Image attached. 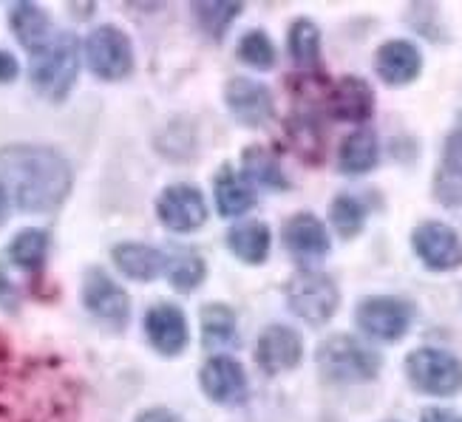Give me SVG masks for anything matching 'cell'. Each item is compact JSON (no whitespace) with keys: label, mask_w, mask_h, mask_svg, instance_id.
Here are the masks:
<instances>
[{"label":"cell","mask_w":462,"mask_h":422,"mask_svg":"<svg viewBox=\"0 0 462 422\" xmlns=\"http://www.w3.org/2000/svg\"><path fill=\"white\" fill-rule=\"evenodd\" d=\"M0 188L26 213L54 210L71 190V168L43 145H9L0 151Z\"/></svg>","instance_id":"obj_1"},{"label":"cell","mask_w":462,"mask_h":422,"mask_svg":"<svg viewBox=\"0 0 462 422\" xmlns=\"http://www.w3.org/2000/svg\"><path fill=\"white\" fill-rule=\"evenodd\" d=\"M77 69H79V46L77 37L69 32L51 34L49 43L37 54H32V83L40 94L51 99H63L69 94V88L77 79Z\"/></svg>","instance_id":"obj_2"},{"label":"cell","mask_w":462,"mask_h":422,"mask_svg":"<svg viewBox=\"0 0 462 422\" xmlns=\"http://www.w3.org/2000/svg\"><path fill=\"white\" fill-rule=\"evenodd\" d=\"M318 363H320V372L329 380H340V383L372 380L380 372V357L349 335L329 337L327 344L318 349Z\"/></svg>","instance_id":"obj_3"},{"label":"cell","mask_w":462,"mask_h":422,"mask_svg":"<svg viewBox=\"0 0 462 422\" xmlns=\"http://www.w3.org/2000/svg\"><path fill=\"white\" fill-rule=\"evenodd\" d=\"M409 380L426 394L454 397L462 389V363L443 349H417L406 360Z\"/></svg>","instance_id":"obj_4"},{"label":"cell","mask_w":462,"mask_h":422,"mask_svg":"<svg viewBox=\"0 0 462 422\" xmlns=\"http://www.w3.org/2000/svg\"><path fill=\"white\" fill-rule=\"evenodd\" d=\"M287 298H290L292 312L300 320H307L310 326H324L335 315L337 300H340L335 280L324 272H298L290 280Z\"/></svg>","instance_id":"obj_5"},{"label":"cell","mask_w":462,"mask_h":422,"mask_svg":"<svg viewBox=\"0 0 462 422\" xmlns=\"http://www.w3.org/2000/svg\"><path fill=\"white\" fill-rule=\"evenodd\" d=\"M86 60L97 77L103 79L125 77L134 66L131 40L114 26H99L86 40Z\"/></svg>","instance_id":"obj_6"},{"label":"cell","mask_w":462,"mask_h":422,"mask_svg":"<svg viewBox=\"0 0 462 422\" xmlns=\"http://www.w3.org/2000/svg\"><path fill=\"white\" fill-rule=\"evenodd\" d=\"M411 307L397 298H369L357 307V324L369 337L377 340H397L411 326Z\"/></svg>","instance_id":"obj_7"},{"label":"cell","mask_w":462,"mask_h":422,"mask_svg":"<svg viewBox=\"0 0 462 422\" xmlns=\"http://www.w3.org/2000/svg\"><path fill=\"white\" fill-rule=\"evenodd\" d=\"M83 304L88 307L94 317H99L103 324L114 329L125 326L128 312H131L128 295L123 292V287L114 284V280L99 270H88L83 280Z\"/></svg>","instance_id":"obj_8"},{"label":"cell","mask_w":462,"mask_h":422,"mask_svg":"<svg viewBox=\"0 0 462 422\" xmlns=\"http://www.w3.org/2000/svg\"><path fill=\"white\" fill-rule=\"evenodd\" d=\"M414 252L420 255V261H423L426 267L431 270H454L462 264V241L459 235L439 225V221H423L414 235Z\"/></svg>","instance_id":"obj_9"},{"label":"cell","mask_w":462,"mask_h":422,"mask_svg":"<svg viewBox=\"0 0 462 422\" xmlns=\"http://www.w3.org/2000/svg\"><path fill=\"white\" fill-rule=\"evenodd\" d=\"M159 218L176 233L199 230L208 221V205L205 196L190 185H173L159 196Z\"/></svg>","instance_id":"obj_10"},{"label":"cell","mask_w":462,"mask_h":422,"mask_svg":"<svg viewBox=\"0 0 462 422\" xmlns=\"http://www.w3.org/2000/svg\"><path fill=\"white\" fill-rule=\"evenodd\" d=\"M300 335L290 326H270L258 337V366L267 374L290 372L300 363Z\"/></svg>","instance_id":"obj_11"},{"label":"cell","mask_w":462,"mask_h":422,"mask_svg":"<svg viewBox=\"0 0 462 422\" xmlns=\"http://www.w3.org/2000/svg\"><path fill=\"white\" fill-rule=\"evenodd\" d=\"M202 389L216 403H238L247 394V374L233 357H210L202 369Z\"/></svg>","instance_id":"obj_12"},{"label":"cell","mask_w":462,"mask_h":422,"mask_svg":"<svg viewBox=\"0 0 462 422\" xmlns=\"http://www.w3.org/2000/svg\"><path fill=\"white\" fill-rule=\"evenodd\" d=\"M227 106L245 125H264L273 116V94L247 77H236L227 86Z\"/></svg>","instance_id":"obj_13"},{"label":"cell","mask_w":462,"mask_h":422,"mask_svg":"<svg viewBox=\"0 0 462 422\" xmlns=\"http://www.w3.org/2000/svg\"><path fill=\"white\" fill-rule=\"evenodd\" d=\"M145 332L153 349L162 354H179L188 346V320L179 307H153L145 317Z\"/></svg>","instance_id":"obj_14"},{"label":"cell","mask_w":462,"mask_h":422,"mask_svg":"<svg viewBox=\"0 0 462 422\" xmlns=\"http://www.w3.org/2000/svg\"><path fill=\"white\" fill-rule=\"evenodd\" d=\"M374 66L389 86H406L420 74L423 57H420L417 46L409 43V40H389V43L377 49Z\"/></svg>","instance_id":"obj_15"},{"label":"cell","mask_w":462,"mask_h":422,"mask_svg":"<svg viewBox=\"0 0 462 422\" xmlns=\"http://www.w3.org/2000/svg\"><path fill=\"white\" fill-rule=\"evenodd\" d=\"M284 241L295 258L300 261H320L329 252V235L327 227L312 213H298L287 221Z\"/></svg>","instance_id":"obj_16"},{"label":"cell","mask_w":462,"mask_h":422,"mask_svg":"<svg viewBox=\"0 0 462 422\" xmlns=\"http://www.w3.org/2000/svg\"><path fill=\"white\" fill-rule=\"evenodd\" d=\"M434 193L448 207L462 205V123L446 139L443 165H439L434 179Z\"/></svg>","instance_id":"obj_17"},{"label":"cell","mask_w":462,"mask_h":422,"mask_svg":"<svg viewBox=\"0 0 462 422\" xmlns=\"http://www.w3.org/2000/svg\"><path fill=\"white\" fill-rule=\"evenodd\" d=\"M372 88L357 77H344L329 96V108L337 119H366L372 114Z\"/></svg>","instance_id":"obj_18"},{"label":"cell","mask_w":462,"mask_h":422,"mask_svg":"<svg viewBox=\"0 0 462 422\" xmlns=\"http://www.w3.org/2000/svg\"><path fill=\"white\" fill-rule=\"evenodd\" d=\"M114 264L134 280H153L159 272H165V252L145 244H116Z\"/></svg>","instance_id":"obj_19"},{"label":"cell","mask_w":462,"mask_h":422,"mask_svg":"<svg viewBox=\"0 0 462 422\" xmlns=\"http://www.w3.org/2000/svg\"><path fill=\"white\" fill-rule=\"evenodd\" d=\"M12 32L17 34V40L23 43L32 54H37L51 40V23L49 14L32 6V4H17L12 6Z\"/></svg>","instance_id":"obj_20"},{"label":"cell","mask_w":462,"mask_h":422,"mask_svg":"<svg viewBox=\"0 0 462 422\" xmlns=\"http://www.w3.org/2000/svg\"><path fill=\"white\" fill-rule=\"evenodd\" d=\"M216 205L222 216H241L253 210L255 190L250 188L247 179L236 176L230 168L216 176Z\"/></svg>","instance_id":"obj_21"},{"label":"cell","mask_w":462,"mask_h":422,"mask_svg":"<svg viewBox=\"0 0 462 422\" xmlns=\"http://www.w3.org/2000/svg\"><path fill=\"white\" fill-rule=\"evenodd\" d=\"M227 241L230 250L247 264H261L270 252V230L261 221H245V225L233 227Z\"/></svg>","instance_id":"obj_22"},{"label":"cell","mask_w":462,"mask_h":422,"mask_svg":"<svg viewBox=\"0 0 462 422\" xmlns=\"http://www.w3.org/2000/svg\"><path fill=\"white\" fill-rule=\"evenodd\" d=\"M377 162V136L364 128L346 136L344 148H340V168L346 173H366Z\"/></svg>","instance_id":"obj_23"},{"label":"cell","mask_w":462,"mask_h":422,"mask_svg":"<svg viewBox=\"0 0 462 422\" xmlns=\"http://www.w3.org/2000/svg\"><path fill=\"white\" fill-rule=\"evenodd\" d=\"M165 270L171 275V284L179 289H193L205 278V261L188 247H176L173 255H165Z\"/></svg>","instance_id":"obj_24"},{"label":"cell","mask_w":462,"mask_h":422,"mask_svg":"<svg viewBox=\"0 0 462 422\" xmlns=\"http://www.w3.org/2000/svg\"><path fill=\"white\" fill-rule=\"evenodd\" d=\"M245 173H247V179H253V182L261 185V188L281 190L287 185L284 173H281L278 159L264 148H247L245 151Z\"/></svg>","instance_id":"obj_25"},{"label":"cell","mask_w":462,"mask_h":422,"mask_svg":"<svg viewBox=\"0 0 462 422\" xmlns=\"http://www.w3.org/2000/svg\"><path fill=\"white\" fill-rule=\"evenodd\" d=\"M290 51L295 57L298 66H315L318 57H320V32L312 20L300 17L292 23L290 29Z\"/></svg>","instance_id":"obj_26"},{"label":"cell","mask_w":462,"mask_h":422,"mask_svg":"<svg viewBox=\"0 0 462 422\" xmlns=\"http://www.w3.org/2000/svg\"><path fill=\"white\" fill-rule=\"evenodd\" d=\"M236 335V315L222 307V304H210L202 312V337L205 346H227Z\"/></svg>","instance_id":"obj_27"},{"label":"cell","mask_w":462,"mask_h":422,"mask_svg":"<svg viewBox=\"0 0 462 422\" xmlns=\"http://www.w3.org/2000/svg\"><path fill=\"white\" fill-rule=\"evenodd\" d=\"M46 250H49V235L43 230H26V233H20L12 241L9 255H12V261L17 267L37 270L40 264H43Z\"/></svg>","instance_id":"obj_28"},{"label":"cell","mask_w":462,"mask_h":422,"mask_svg":"<svg viewBox=\"0 0 462 422\" xmlns=\"http://www.w3.org/2000/svg\"><path fill=\"white\" fill-rule=\"evenodd\" d=\"M329 216H332L335 230L344 235V238H352V235H357L360 230H364L366 213H364V205H360L355 196H346V193L337 196L335 202H332Z\"/></svg>","instance_id":"obj_29"},{"label":"cell","mask_w":462,"mask_h":422,"mask_svg":"<svg viewBox=\"0 0 462 422\" xmlns=\"http://www.w3.org/2000/svg\"><path fill=\"white\" fill-rule=\"evenodd\" d=\"M238 57L255 69H270L275 63V46L264 32H247L241 37Z\"/></svg>","instance_id":"obj_30"},{"label":"cell","mask_w":462,"mask_h":422,"mask_svg":"<svg viewBox=\"0 0 462 422\" xmlns=\"http://www.w3.org/2000/svg\"><path fill=\"white\" fill-rule=\"evenodd\" d=\"M241 12L238 4H196V14L199 20H202V26L213 34V37H222L230 23H233V17Z\"/></svg>","instance_id":"obj_31"},{"label":"cell","mask_w":462,"mask_h":422,"mask_svg":"<svg viewBox=\"0 0 462 422\" xmlns=\"http://www.w3.org/2000/svg\"><path fill=\"white\" fill-rule=\"evenodd\" d=\"M17 77V60L0 49V83H9V79Z\"/></svg>","instance_id":"obj_32"},{"label":"cell","mask_w":462,"mask_h":422,"mask_svg":"<svg viewBox=\"0 0 462 422\" xmlns=\"http://www.w3.org/2000/svg\"><path fill=\"white\" fill-rule=\"evenodd\" d=\"M136 422H182L173 411L168 408H151V411H143L136 417Z\"/></svg>","instance_id":"obj_33"},{"label":"cell","mask_w":462,"mask_h":422,"mask_svg":"<svg viewBox=\"0 0 462 422\" xmlns=\"http://www.w3.org/2000/svg\"><path fill=\"white\" fill-rule=\"evenodd\" d=\"M423 422H462V417H457L454 411H446V408H426Z\"/></svg>","instance_id":"obj_34"}]
</instances>
